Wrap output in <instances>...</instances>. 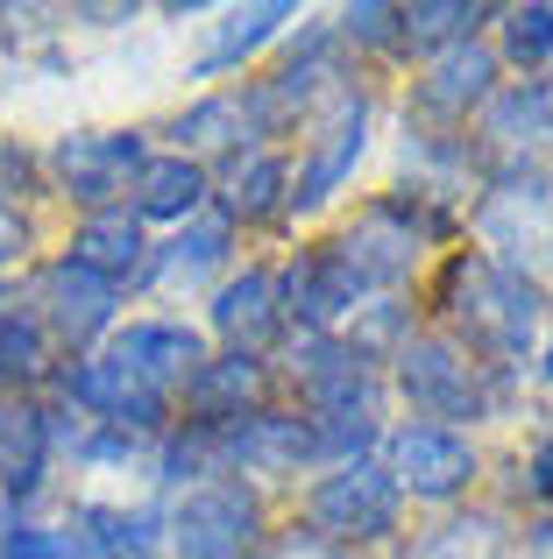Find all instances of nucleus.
<instances>
[{
  "label": "nucleus",
  "mask_w": 553,
  "mask_h": 559,
  "mask_svg": "<svg viewBox=\"0 0 553 559\" xmlns=\"http://www.w3.org/2000/svg\"><path fill=\"white\" fill-rule=\"evenodd\" d=\"M483 135H490V150L511 156V164H526V156H546V150H553V85L532 79V85H518V93L490 99Z\"/></svg>",
  "instance_id": "f8f14e48"
},
{
  "label": "nucleus",
  "mask_w": 553,
  "mask_h": 559,
  "mask_svg": "<svg viewBox=\"0 0 553 559\" xmlns=\"http://www.w3.org/2000/svg\"><path fill=\"white\" fill-rule=\"evenodd\" d=\"M284 22H291L284 0H263V8H235V14L221 22V36H213V50L199 57V71H227V64H242V57H249L256 43H270Z\"/></svg>",
  "instance_id": "aec40b11"
},
{
  "label": "nucleus",
  "mask_w": 553,
  "mask_h": 559,
  "mask_svg": "<svg viewBox=\"0 0 553 559\" xmlns=\"http://www.w3.org/2000/svg\"><path fill=\"white\" fill-rule=\"evenodd\" d=\"M178 142H192V150H221V142L249 135V121H242V99H207V107H192L178 128H170Z\"/></svg>",
  "instance_id": "a878e982"
},
{
  "label": "nucleus",
  "mask_w": 553,
  "mask_h": 559,
  "mask_svg": "<svg viewBox=\"0 0 553 559\" xmlns=\"http://www.w3.org/2000/svg\"><path fill=\"white\" fill-rule=\"evenodd\" d=\"M36 298H43V326H50L57 341H71V347H85V341H93V333L114 319V284H99V276L79 270L71 255L43 270Z\"/></svg>",
  "instance_id": "1a4fd4ad"
},
{
  "label": "nucleus",
  "mask_w": 553,
  "mask_h": 559,
  "mask_svg": "<svg viewBox=\"0 0 553 559\" xmlns=\"http://www.w3.org/2000/svg\"><path fill=\"white\" fill-rule=\"evenodd\" d=\"M540 369H546V376H553V347H546V361H540Z\"/></svg>",
  "instance_id": "473e14b6"
},
{
  "label": "nucleus",
  "mask_w": 553,
  "mask_h": 559,
  "mask_svg": "<svg viewBox=\"0 0 553 559\" xmlns=\"http://www.w3.org/2000/svg\"><path fill=\"white\" fill-rule=\"evenodd\" d=\"M284 205V164L276 156H249L227 178V219H270Z\"/></svg>",
  "instance_id": "4be33fe9"
},
{
  "label": "nucleus",
  "mask_w": 553,
  "mask_h": 559,
  "mask_svg": "<svg viewBox=\"0 0 553 559\" xmlns=\"http://www.w3.org/2000/svg\"><path fill=\"white\" fill-rule=\"evenodd\" d=\"M71 262L79 270H93L99 284H114V276H136L142 270V227L128 213H93L79 227V241H71Z\"/></svg>",
  "instance_id": "a211bd4d"
},
{
  "label": "nucleus",
  "mask_w": 553,
  "mask_h": 559,
  "mask_svg": "<svg viewBox=\"0 0 553 559\" xmlns=\"http://www.w3.org/2000/svg\"><path fill=\"white\" fill-rule=\"evenodd\" d=\"M284 284L263 270H249V276H235V284L213 298V326H221V341L235 347V355H256V347H270L276 341V326H284Z\"/></svg>",
  "instance_id": "9b49d317"
},
{
  "label": "nucleus",
  "mask_w": 553,
  "mask_h": 559,
  "mask_svg": "<svg viewBox=\"0 0 553 559\" xmlns=\"http://www.w3.org/2000/svg\"><path fill=\"white\" fill-rule=\"evenodd\" d=\"M398 382L426 418H475L490 404V382L475 376V361L455 341H412L398 355Z\"/></svg>",
  "instance_id": "7ed1b4c3"
},
{
  "label": "nucleus",
  "mask_w": 553,
  "mask_h": 559,
  "mask_svg": "<svg viewBox=\"0 0 553 559\" xmlns=\"http://www.w3.org/2000/svg\"><path fill=\"white\" fill-rule=\"evenodd\" d=\"M390 518H398V481L376 461H341V475L313 489V524L327 538H384Z\"/></svg>",
  "instance_id": "f03ea898"
},
{
  "label": "nucleus",
  "mask_w": 553,
  "mask_h": 559,
  "mask_svg": "<svg viewBox=\"0 0 553 559\" xmlns=\"http://www.w3.org/2000/svg\"><path fill=\"white\" fill-rule=\"evenodd\" d=\"M256 382H263L256 355L199 361V369L185 376V404H192V418H199V425H235V418H242V404L256 396Z\"/></svg>",
  "instance_id": "dca6fc26"
},
{
  "label": "nucleus",
  "mask_w": 553,
  "mask_h": 559,
  "mask_svg": "<svg viewBox=\"0 0 553 559\" xmlns=\"http://www.w3.org/2000/svg\"><path fill=\"white\" fill-rule=\"evenodd\" d=\"M341 36L348 43H369V50H398V43H404V14L384 8V0H362V8L341 14Z\"/></svg>",
  "instance_id": "cd10ccee"
},
{
  "label": "nucleus",
  "mask_w": 553,
  "mask_h": 559,
  "mask_svg": "<svg viewBox=\"0 0 553 559\" xmlns=\"http://www.w3.org/2000/svg\"><path fill=\"white\" fill-rule=\"evenodd\" d=\"M199 199H207V170L192 156H156V164L136 170V213L150 219H185Z\"/></svg>",
  "instance_id": "6ab92c4d"
},
{
  "label": "nucleus",
  "mask_w": 553,
  "mask_h": 559,
  "mask_svg": "<svg viewBox=\"0 0 553 559\" xmlns=\"http://www.w3.org/2000/svg\"><path fill=\"white\" fill-rule=\"evenodd\" d=\"M362 135H369V99H362V93H341L327 107V121H319V142H313V156H305V170H298L291 205H319V199H327V191L355 170Z\"/></svg>",
  "instance_id": "9d476101"
},
{
  "label": "nucleus",
  "mask_w": 553,
  "mask_h": 559,
  "mask_svg": "<svg viewBox=\"0 0 553 559\" xmlns=\"http://www.w3.org/2000/svg\"><path fill=\"white\" fill-rule=\"evenodd\" d=\"M170 538H178L185 559H249V546H256V496L242 489V481H213V489H199V496L178 503Z\"/></svg>",
  "instance_id": "20e7f679"
},
{
  "label": "nucleus",
  "mask_w": 553,
  "mask_h": 559,
  "mask_svg": "<svg viewBox=\"0 0 553 559\" xmlns=\"http://www.w3.org/2000/svg\"><path fill=\"white\" fill-rule=\"evenodd\" d=\"M291 312L305 319V326H327V319H341L348 305L362 298V284H355V270L341 262V248H313V255L291 270Z\"/></svg>",
  "instance_id": "2eb2a0df"
},
{
  "label": "nucleus",
  "mask_w": 553,
  "mask_h": 559,
  "mask_svg": "<svg viewBox=\"0 0 553 559\" xmlns=\"http://www.w3.org/2000/svg\"><path fill=\"white\" fill-rule=\"evenodd\" d=\"M107 355L121 361V369H136L156 396H170V382L192 376L199 361H207V347H199V333H185V326H128Z\"/></svg>",
  "instance_id": "ddd939ff"
},
{
  "label": "nucleus",
  "mask_w": 553,
  "mask_h": 559,
  "mask_svg": "<svg viewBox=\"0 0 553 559\" xmlns=\"http://www.w3.org/2000/svg\"><path fill=\"white\" fill-rule=\"evenodd\" d=\"M504 50H511V64H546L553 57V0L504 8Z\"/></svg>",
  "instance_id": "393cba45"
},
{
  "label": "nucleus",
  "mask_w": 553,
  "mask_h": 559,
  "mask_svg": "<svg viewBox=\"0 0 553 559\" xmlns=\"http://www.w3.org/2000/svg\"><path fill=\"white\" fill-rule=\"evenodd\" d=\"M490 50H475V43H455V50L433 57V71L419 79V114H433V121H469L475 99H490Z\"/></svg>",
  "instance_id": "4468645a"
},
{
  "label": "nucleus",
  "mask_w": 553,
  "mask_h": 559,
  "mask_svg": "<svg viewBox=\"0 0 553 559\" xmlns=\"http://www.w3.org/2000/svg\"><path fill=\"white\" fill-rule=\"evenodd\" d=\"M404 14V43L412 50H433V43H469L475 22H490V8H469V0H426V8H398Z\"/></svg>",
  "instance_id": "412c9836"
},
{
  "label": "nucleus",
  "mask_w": 553,
  "mask_h": 559,
  "mask_svg": "<svg viewBox=\"0 0 553 559\" xmlns=\"http://www.w3.org/2000/svg\"><path fill=\"white\" fill-rule=\"evenodd\" d=\"M440 305H447V319L461 326L469 347H483V355H497V361H526L532 319H540V290L518 270H504V262H490V255H461L440 284Z\"/></svg>",
  "instance_id": "f257e3e1"
},
{
  "label": "nucleus",
  "mask_w": 553,
  "mask_h": 559,
  "mask_svg": "<svg viewBox=\"0 0 553 559\" xmlns=\"http://www.w3.org/2000/svg\"><path fill=\"white\" fill-rule=\"evenodd\" d=\"M8 559H64V538H57V532H14Z\"/></svg>",
  "instance_id": "c756f323"
},
{
  "label": "nucleus",
  "mask_w": 553,
  "mask_h": 559,
  "mask_svg": "<svg viewBox=\"0 0 553 559\" xmlns=\"http://www.w3.org/2000/svg\"><path fill=\"white\" fill-rule=\"evenodd\" d=\"M221 255H227V219H199V227H185L178 241H170L164 270L170 276H199V270H213Z\"/></svg>",
  "instance_id": "bb28decb"
},
{
  "label": "nucleus",
  "mask_w": 553,
  "mask_h": 559,
  "mask_svg": "<svg viewBox=\"0 0 553 559\" xmlns=\"http://www.w3.org/2000/svg\"><path fill=\"white\" fill-rule=\"evenodd\" d=\"M85 524H93L85 538L99 546V559H150V546H156L150 538L156 518H142V510L136 518H128V510H85Z\"/></svg>",
  "instance_id": "b1692460"
},
{
  "label": "nucleus",
  "mask_w": 553,
  "mask_h": 559,
  "mask_svg": "<svg viewBox=\"0 0 553 559\" xmlns=\"http://www.w3.org/2000/svg\"><path fill=\"white\" fill-rule=\"evenodd\" d=\"M469 475H475V453H469V439L461 432H447V425H404L398 439H390V481L398 489H412V496H455V489H469Z\"/></svg>",
  "instance_id": "423d86ee"
},
{
  "label": "nucleus",
  "mask_w": 553,
  "mask_h": 559,
  "mask_svg": "<svg viewBox=\"0 0 553 559\" xmlns=\"http://www.w3.org/2000/svg\"><path fill=\"white\" fill-rule=\"evenodd\" d=\"M291 376H298L305 396H313V418H355V425H376V382H369V361H355L341 341L298 347Z\"/></svg>",
  "instance_id": "6e6552de"
},
{
  "label": "nucleus",
  "mask_w": 553,
  "mask_h": 559,
  "mask_svg": "<svg viewBox=\"0 0 553 559\" xmlns=\"http://www.w3.org/2000/svg\"><path fill=\"white\" fill-rule=\"evenodd\" d=\"M136 170H142L136 135H64L57 142V178H64V191L85 213H107Z\"/></svg>",
  "instance_id": "0eeeda50"
},
{
  "label": "nucleus",
  "mask_w": 553,
  "mask_h": 559,
  "mask_svg": "<svg viewBox=\"0 0 553 559\" xmlns=\"http://www.w3.org/2000/svg\"><path fill=\"white\" fill-rule=\"evenodd\" d=\"M14 248H22V219L0 205V255H14Z\"/></svg>",
  "instance_id": "7c9ffc66"
},
{
  "label": "nucleus",
  "mask_w": 553,
  "mask_h": 559,
  "mask_svg": "<svg viewBox=\"0 0 553 559\" xmlns=\"http://www.w3.org/2000/svg\"><path fill=\"white\" fill-rule=\"evenodd\" d=\"M0 376L8 382L43 376V326L22 312V298H8V290H0Z\"/></svg>",
  "instance_id": "5701e85b"
},
{
  "label": "nucleus",
  "mask_w": 553,
  "mask_h": 559,
  "mask_svg": "<svg viewBox=\"0 0 553 559\" xmlns=\"http://www.w3.org/2000/svg\"><path fill=\"white\" fill-rule=\"evenodd\" d=\"M398 333H404V305H369V319L355 326V347H348V355L369 361V355H384V347H398Z\"/></svg>",
  "instance_id": "c85d7f7f"
},
{
  "label": "nucleus",
  "mask_w": 553,
  "mask_h": 559,
  "mask_svg": "<svg viewBox=\"0 0 553 559\" xmlns=\"http://www.w3.org/2000/svg\"><path fill=\"white\" fill-rule=\"evenodd\" d=\"M532 489H540V496H553V447L540 453V467H532Z\"/></svg>",
  "instance_id": "2f4dec72"
},
{
  "label": "nucleus",
  "mask_w": 553,
  "mask_h": 559,
  "mask_svg": "<svg viewBox=\"0 0 553 559\" xmlns=\"http://www.w3.org/2000/svg\"><path fill=\"white\" fill-rule=\"evenodd\" d=\"M333 248H341V262L355 270V284H398V276L419 262V219H412L404 199H384V205H369Z\"/></svg>",
  "instance_id": "39448f33"
},
{
  "label": "nucleus",
  "mask_w": 553,
  "mask_h": 559,
  "mask_svg": "<svg viewBox=\"0 0 553 559\" xmlns=\"http://www.w3.org/2000/svg\"><path fill=\"white\" fill-rule=\"evenodd\" d=\"M43 461H50V418L28 404H8L0 411V481L14 503L43 481Z\"/></svg>",
  "instance_id": "f3484780"
}]
</instances>
